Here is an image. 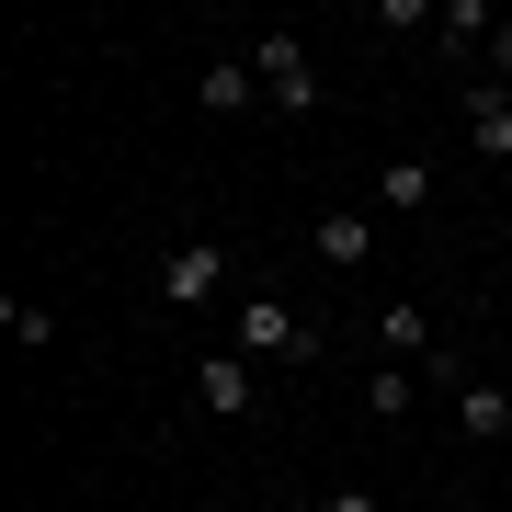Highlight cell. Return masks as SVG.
Here are the masks:
<instances>
[{"mask_svg": "<svg viewBox=\"0 0 512 512\" xmlns=\"http://www.w3.org/2000/svg\"><path fill=\"white\" fill-rule=\"evenodd\" d=\"M228 353H251V365H319V319H296L285 296H239L228 308Z\"/></svg>", "mask_w": 512, "mask_h": 512, "instance_id": "6da1fadb", "label": "cell"}, {"mask_svg": "<svg viewBox=\"0 0 512 512\" xmlns=\"http://www.w3.org/2000/svg\"><path fill=\"white\" fill-rule=\"evenodd\" d=\"M228 285H239V262L217 251V239H171L160 274H148V296H160V308H217Z\"/></svg>", "mask_w": 512, "mask_h": 512, "instance_id": "7a4b0ae2", "label": "cell"}, {"mask_svg": "<svg viewBox=\"0 0 512 512\" xmlns=\"http://www.w3.org/2000/svg\"><path fill=\"white\" fill-rule=\"evenodd\" d=\"M239 57H251V80H262V103H274V114H296V126L319 114V57L296 46V35H251Z\"/></svg>", "mask_w": 512, "mask_h": 512, "instance_id": "3957f363", "label": "cell"}, {"mask_svg": "<svg viewBox=\"0 0 512 512\" xmlns=\"http://www.w3.org/2000/svg\"><path fill=\"white\" fill-rule=\"evenodd\" d=\"M194 399H205V421H251V410H262V365L217 342V353L194 365Z\"/></svg>", "mask_w": 512, "mask_h": 512, "instance_id": "277c9868", "label": "cell"}, {"mask_svg": "<svg viewBox=\"0 0 512 512\" xmlns=\"http://www.w3.org/2000/svg\"><path fill=\"white\" fill-rule=\"evenodd\" d=\"M308 251H319V274H365V262H376V217H365V205H319Z\"/></svg>", "mask_w": 512, "mask_h": 512, "instance_id": "5b68a950", "label": "cell"}, {"mask_svg": "<svg viewBox=\"0 0 512 512\" xmlns=\"http://www.w3.org/2000/svg\"><path fill=\"white\" fill-rule=\"evenodd\" d=\"M194 103L217 114V126H239V114L262 103V80H251V57H205V80H194Z\"/></svg>", "mask_w": 512, "mask_h": 512, "instance_id": "8992f818", "label": "cell"}, {"mask_svg": "<svg viewBox=\"0 0 512 512\" xmlns=\"http://www.w3.org/2000/svg\"><path fill=\"white\" fill-rule=\"evenodd\" d=\"M467 148L478 160H512V92L501 80H467Z\"/></svg>", "mask_w": 512, "mask_h": 512, "instance_id": "52a82bcc", "label": "cell"}, {"mask_svg": "<svg viewBox=\"0 0 512 512\" xmlns=\"http://www.w3.org/2000/svg\"><path fill=\"white\" fill-rule=\"evenodd\" d=\"M456 433H467V444H512V387L467 376V387H456Z\"/></svg>", "mask_w": 512, "mask_h": 512, "instance_id": "ba28073f", "label": "cell"}, {"mask_svg": "<svg viewBox=\"0 0 512 512\" xmlns=\"http://www.w3.org/2000/svg\"><path fill=\"white\" fill-rule=\"evenodd\" d=\"M490 35H501V0H444V23H433V46H478V57H490Z\"/></svg>", "mask_w": 512, "mask_h": 512, "instance_id": "9c48e42d", "label": "cell"}, {"mask_svg": "<svg viewBox=\"0 0 512 512\" xmlns=\"http://www.w3.org/2000/svg\"><path fill=\"white\" fill-rule=\"evenodd\" d=\"M433 183H444L433 160H387V183H376V205H387V217H421V205H433Z\"/></svg>", "mask_w": 512, "mask_h": 512, "instance_id": "30bf717a", "label": "cell"}, {"mask_svg": "<svg viewBox=\"0 0 512 512\" xmlns=\"http://www.w3.org/2000/svg\"><path fill=\"white\" fill-rule=\"evenodd\" d=\"M365 410H376V421H410V410H421V376H410V365H376Z\"/></svg>", "mask_w": 512, "mask_h": 512, "instance_id": "8fae6325", "label": "cell"}, {"mask_svg": "<svg viewBox=\"0 0 512 512\" xmlns=\"http://www.w3.org/2000/svg\"><path fill=\"white\" fill-rule=\"evenodd\" d=\"M0 342H23V353L57 342V308H35V296H0Z\"/></svg>", "mask_w": 512, "mask_h": 512, "instance_id": "7c38bea8", "label": "cell"}, {"mask_svg": "<svg viewBox=\"0 0 512 512\" xmlns=\"http://www.w3.org/2000/svg\"><path fill=\"white\" fill-rule=\"evenodd\" d=\"M376 23H387V35H433L444 0H376Z\"/></svg>", "mask_w": 512, "mask_h": 512, "instance_id": "4fadbf2b", "label": "cell"}, {"mask_svg": "<svg viewBox=\"0 0 512 512\" xmlns=\"http://www.w3.org/2000/svg\"><path fill=\"white\" fill-rule=\"evenodd\" d=\"M319 512H387L376 490H353V478H342V490H319Z\"/></svg>", "mask_w": 512, "mask_h": 512, "instance_id": "5bb4252c", "label": "cell"}, {"mask_svg": "<svg viewBox=\"0 0 512 512\" xmlns=\"http://www.w3.org/2000/svg\"><path fill=\"white\" fill-rule=\"evenodd\" d=\"M194 512H239V501H194Z\"/></svg>", "mask_w": 512, "mask_h": 512, "instance_id": "9a60e30c", "label": "cell"}]
</instances>
